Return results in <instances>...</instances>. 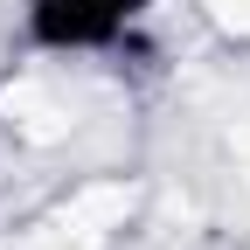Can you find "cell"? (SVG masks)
<instances>
[{"instance_id": "cell-1", "label": "cell", "mask_w": 250, "mask_h": 250, "mask_svg": "<svg viewBox=\"0 0 250 250\" xmlns=\"http://www.w3.org/2000/svg\"><path fill=\"white\" fill-rule=\"evenodd\" d=\"M146 0H35V28L49 42H104Z\"/></svg>"}, {"instance_id": "cell-2", "label": "cell", "mask_w": 250, "mask_h": 250, "mask_svg": "<svg viewBox=\"0 0 250 250\" xmlns=\"http://www.w3.org/2000/svg\"><path fill=\"white\" fill-rule=\"evenodd\" d=\"M202 7H208L215 21H223L229 35H250V0H202Z\"/></svg>"}]
</instances>
